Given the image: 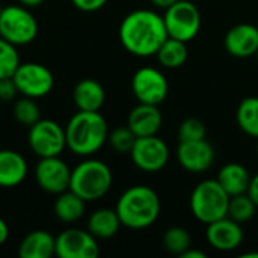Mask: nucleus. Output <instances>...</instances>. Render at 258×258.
Instances as JSON below:
<instances>
[{
	"mask_svg": "<svg viewBox=\"0 0 258 258\" xmlns=\"http://www.w3.org/2000/svg\"><path fill=\"white\" fill-rule=\"evenodd\" d=\"M118 33L122 47L138 57L156 56L160 45L168 39L163 17L151 9H136L127 14Z\"/></svg>",
	"mask_w": 258,
	"mask_h": 258,
	"instance_id": "1",
	"label": "nucleus"
},
{
	"mask_svg": "<svg viewBox=\"0 0 258 258\" xmlns=\"http://www.w3.org/2000/svg\"><path fill=\"white\" fill-rule=\"evenodd\" d=\"M67 148L76 156L91 157L98 153L109 138L107 121L100 112L79 110L65 125Z\"/></svg>",
	"mask_w": 258,
	"mask_h": 258,
	"instance_id": "2",
	"label": "nucleus"
},
{
	"mask_svg": "<svg viewBox=\"0 0 258 258\" xmlns=\"http://www.w3.org/2000/svg\"><path fill=\"white\" fill-rule=\"evenodd\" d=\"M160 209L159 195L145 184H136L124 190L115 207L121 225L130 230H145L151 227L157 221Z\"/></svg>",
	"mask_w": 258,
	"mask_h": 258,
	"instance_id": "3",
	"label": "nucleus"
},
{
	"mask_svg": "<svg viewBox=\"0 0 258 258\" xmlns=\"http://www.w3.org/2000/svg\"><path fill=\"white\" fill-rule=\"evenodd\" d=\"M113 183L110 168L98 159H86L71 169L70 190L86 203L98 201L107 195Z\"/></svg>",
	"mask_w": 258,
	"mask_h": 258,
	"instance_id": "4",
	"label": "nucleus"
},
{
	"mask_svg": "<svg viewBox=\"0 0 258 258\" xmlns=\"http://www.w3.org/2000/svg\"><path fill=\"white\" fill-rule=\"evenodd\" d=\"M228 203L230 195L222 189L216 178L203 180L190 194V212L197 221L206 225L225 218Z\"/></svg>",
	"mask_w": 258,
	"mask_h": 258,
	"instance_id": "5",
	"label": "nucleus"
},
{
	"mask_svg": "<svg viewBox=\"0 0 258 258\" xmlns=\"http://www.w3.org/2000/svg\"><path fill=\"white\" fill-rule=\"evenodd\" d=\"M38 35V21L29 8L23 5L3 6L0 12V36L20 47L35 41Z\"/></svg>",
	"mask_w": 258,
	"mask_h": 258,
	"instance_id": "6",
	"label": "nucleus"
},
{
	"mask_svg": "<svg viewBox=\"0 0 258 258\" xmlns=\"http://www.w3.org/2000/svg\"><path fill=\"white\" fill-rule=\"evenodd\" d=\"M162 17L169 38L189 42L200 33L201 12L198 6L190 0H178L165 9Z\"/></svg>",
	"mask_w": 258,
	"mask_h": 258,
	"instance_id": "7",
	"label": "nucleus"
},
{
	"mask_svg": "<svg viewBox=\"0 0 258 258\" xmlns=\"http://www.w3.org/2000/svg\"><path fill=\"white\" fill-rule=\"evenodd\" d=\"M27 144L39 159L60 156L67 148L65 127L53 119H39L29 127Z\"/></svg>",
	"mask_w": 258,
	"mask_h": 258,
	"instance_id": "8",
	"label": "nucleus"
},
{
	"mask_svg": "<svg viewBox=\"0 0 258 258\" xmlns=\"http://www.w3.org/2000/svg\"><path fill=\"white\" fill-rule=\"evenodd\" d=\"M12 80L20 95L35 100L48 95L54 86L53 73L45 65L38 62L20 63L12 76Z\"/></svg>",
	"mask_w": 258,
	"mask_h": 258,
	"instance_id": "9",
	"label": "nucleus"
},
{
	"mask_svg": "<svg viewBox=\"0 0 258 258\" xmlns=\"http://www.w3.org/2000/svg\"><path fill=\"white\" fill-rule=\"evenodd\" d=\"M130 157L138 169L153 174L162 171L168 165L169 148L157 135L138 138L130 151Z\"/></svg>",
	"mask_w": 258,
	"mask_h": 258,
	"instance_id": "10",
	"label": "nucleus"
},
{
	"mask_svg": "<svg viewBox=\"0 0 258 258\" xmlns=\"http://www.w3.org/2000/svg\"><path fill=\"white\" fill-rule=\"evenodd\" d=\"M132 91L139 103L159 106L168 97L169 85L162 71L153 67H144L133 74Z\"/></svg>",
	"mask_w": 258,
	"mask_h": 258,
	"instance_id": "11",
	"label": "nucleus"
},
{
	"mask_svg": "<svg viewBox=\"0 0 258 258\" xmlns=\"http://www.w3.org/2000/svg\"><path fill=\"white\" fill-rule=\"evenodd\" d=\"M98 239L88 230L67 228L56 237V255L59 258H97Z\"/></svg>",
	"mask_w": 258,
	"mask_h": 258,
	"instance_id": "12",
	"label": "nucleus"
},
{
	"mask_svg": "<svg viewBox=\"0 0 258 258\" xmlns=\"http://www.w3.org/2000/svg\"><path fill=\"white\" fill-rule=\"evenodd\" d=\"M35 178L44 192L59 195L70 189L71 169L59 156L42 157L35 166Z\"/></svg>",
	"mask_w": 258,
	"mask_h": 258,
	"instance_id": "13",
	"label": "nucleus"
},
{
	"mask_svg": "<svg viewBox=\"0 0 258 258\" xmlns=\"http://www.w3.org/2000/svg\"><path fill=\"white\" fill-rule=\"evenodd\" d=\"M206 239L209 245L221 252H231L237 249L243 242L242 224L225 216L215 222L207 224Z\"/></svg>",
	"mask_w": 258,
	"mask_h": 258,
	"instance_id": "14",
	"label": "nucleus"
},
{
	"mask_svg": "<svg viewBox=\"0 0 258 258\" xmlns=\"http://www.w3.org/2000/svg\"><path fill=\"white\" fill-rule=\"evenodd\" d=\"M177 160L183 169L200 174L213 165L215 150L206 139L180 142L177 148Z\"/></svg>",
	"mask_w": 258,
	"mask_h": 258,
	"instance_id": "15",
	"label": "nucleus"
},
{
	"mask_svg": "<svg viewBox=\"0 0 258 258\" xmlns=\"http://www.w3.org/2000/svg\"><path fill=\"white\" fill-rule=\"evenodd\" d=\"M225 50L234 57H251L258 51V26L240 23L233 26L224 39Z\"/></svg>",
	"mask_w": 258,
	"mask_h": 258,
	"instance_id": "16",
	"label": "nucleus"
},
{
	"mask_svg": "<svg viewBox=\"0 0 258 258\" xmlns=\"http://www.w3.org/2000/svg\"><path fill=\"white\" fill-rule=\"evenodd\" d=\"M163 122V116L156 104L139 103L136 107L132 109L127 118V127L138 136H154L159 133Z\"/></svg>",
	"mask_w": 258,
	"mask_h": 258,
	"instance_id": "17",
	"label": "nucleus"
},
{
	"mask_svg": "<svg viewBox=\"0 0 258 258\" xmlns=\"http://www.w3.org/2000/svg\"><path fill=\"white\" fill-rule=\"evenodd\" d=\"M29 174L24 156L15 150H0V187L12 189L20 186Z\"/></svg>",
	"mask_w": 258,
	"mask_h": 258,
	"instance_id": "18",
	"label": "nucleus"
},
{
	"mask_svg": "<svg viewBox=\"0 0 258 258\" xmlns=\"http://www.w3.org/2000/svg\"><path fill=\"white\" fill-rule=\"evenodd\" d=\"M56 255V237L45 230H33L18 245L20 258H51Z\"/></svg>",
	"mask_w": 258,
	"mask_h": 258,
	"instance_id": "19",
	"label": "nucleus"
},
{
	"mask_svg": "<svg viewBox=\"0 0 258 258\" xmlns=\"http://www.w3.org/2000/svg\"><path fill=\"white\" fill-rule=\"evenodd\" d=\"M73 100L79 110L100 112L106 100V92L101 83H98L97 80L83 79L74 86Z\"/></svg>",
	"mask_w": 258,
	"mask_h": 258,
	"instance_id": "20",
	"label": "nucleus"
},
{
	"mask_svg": "<svg viewBox=\"0 0 258 258\" xmlns=\"http://www.w3.org/2000/svg\"><path fill=\"white\" fill-rule=\"evenodd\" d=\"M251 174L249 171L237 162H230L224 165L216 177L222 189L230 195L236 197L240 194H246L251 184Z\"/></svg>",
	"mask_w": 258,
	"mask_h": 258,
	"instance_id": "21",
	"label": "nucleus"
},
{
	"mask_svg": "<svg viewBox=\"0 0 258 258\" xmlns=\"http://www.w3.org/2000/svg\"><path fill=\"white\" fill-rule=\"evenodd\" d=\"M122 225H121L116 210L103 207V209L95 210L89 216L86 230L98 240H107V239H112L119 231Z\"/></svg>",
	"mask_w": 258,
	"mask_h": 258,
	"instance_id": "22",
	"label": "nucleus"
},
{
	"mask_svg": "<svg viewBox=\"0 0 258 258\" xmlns=\"http://www.w3.org/2000/svg\"><path fill=\"white\" fill-rule=\"evenodd\" d=\"M86 210V201L82 200L73 190H65L56 195V201L53 206L54 216L63 224H73L83 218Z\"/></svg>",
	"mask_w": 258,
	"mask_h": 258,
	"instance_id": "23",
	"label": "nucleus"
},
{
	"mask_svg": "<svg viewBox=\"0 0 258 258\" xmlns=\"http://www.w3.org/2000/svg\"><path fill=\"white\" fill-rule=\"evenodd\" d=\"M187 56H189L187 42L169 36L156 53V57L160 62V65L171 70L183 67L187 60Z\"/></svg>",
	"mask_w": 258,
	"mask_h": 258,
	"instance_id": "24",
	"label": "nucleus"
},
{
	"mask_svg": "<svg viewBox=\"0 0 258 258\" xmlns=\"http://www.w3.org/2000/svg\"><path fill=\"white\" fill-rule=\"evenodd\" d=\"M236 119L243 133L258 139V97H246L240 101Z\"/></svg>",
	"mask_w": 258,
	"mask_h": 258,
	"instance_id": "25",
	"label": "nucleus"
},
{
	"mask_svg": "<svg viewBox=\"0 0 258 258\" xmlns=\"http://www.w3.org/2000/svg\"><path fill=\"white\" fill-rule=\"evenodd\" d=\"M255 212H257V206L252 201V198L248 195V192L236 197H230L227 216L231 218L233 221L239 224H246L254 218Z\"/></svg>",
	"mask_w": 258,
	"mask_h": 258,
	"instance_id": "26",
	"label": "nucleus"
},
{
	"mask_svg": "<svg viewBox=\"0 0 258 258\" xmlns=\"http://www.w3.org/2000/svg\"><path fill=\"white\" fill-rule=\"evenodd\" d=\"M162 243L169 254L183 255L192 246V237L183 227H171L165 231Z\"/></svg>",
	"mask_w": 258,
	"mask_h": 258,
	"instance_id": "27",
	"label": "nucleus"
},
{
	"mask_svg": "<svg viewBox=\"0 0 258 258\" xmlns=\"http://www.w3.org/2000/svg\"><path fill=\"white\" fill-rule=\"evenodd\" d=\"M14 116L21 125H33L41 119V110L36 100L21 95V98H18L14 104Z\"/></svg>",
	"mask_w": 258,
	"mask_h": 258,
	"instance_id": "28",
	"label": "nucleus"
},
{
	"mask_svg": "<svg viewBox=\"0 0 258 258\" xmlns=\"http://www.w3.org/2000/svg\"><path fill=\"white\" fill-rule=\"evenodd\" d=\"M20 63L21 60L17 45L0 36V79L12 77Z\"/></svg>",
	"mask_w": 258,
	"mask_h": 258,
	"instance_id": "29",
	"label": "nucleus"
},
{
	"mask_svg": "<svg viewBox=\"0 0 258 258\" xmlns=\"http://www.w3.org/2000/svg\"><path fill=\"white\" fill-rule=\"evenodd\" d=\"M136 139H138V136L125 125V127L115 128L113 132H109L107 142L116 153H121V154L128 153L130 154Z\"/></svg>",
	"mask_w": 258,
	"mask_h": 258,
	"instance_id": "30",
	"label": "nucleus"
},
{
	"mask_svg": "<svg viewBox=\"0 0 258 258\" xmlns=\"http://www.w3.org/2000/svg\"><path fill=\"white\" fill-rule=\"evenodd\" d=\"M206 135H207L206 124L198 118H187L178 127V141L180 142L206 139Z\"/></svg>",
	"mask_w": 258,
	"mask_h": 258,
	"instance_id": "31",
	"label": "nucleus"
},
{
	"mask_svg": "<svg viewBox=\"0 0 258 258\" xmlns=\"http://www.w3.org/2000/svg\"><path fill=\"white\" fill-rule=\"evenodd\" d=\"M18 95V89L12 80V77L8 79H0V101L8 103L15 100V97Z\"/></svg>",
	"mask_w": 258,
	"mask_h": 258,
	"instance_id": "32",
	"label": "nucleus"
},
{
	"mask_svg": "<svg viewBox=\"0 0 258 258\" xmlns=\"http://www.w3.org/2000/svg\"><path fill=\"white\" fill-rule=\"evenodd\" d=\"M109 0H71V3L83 12H95L100 11Z\"/></svg>",
	"mask_w": 258,
	"mask_h": 258,
	"instance_id": "33",
	"label": "nucleus"
},
{
	"mask_svg": "<svg viewBox=\"0 0 258 258\" xmlns=\"http://www.w3.org/2000/svg\"><path fill=\"white\" fill-rule=\"evenodd\" d=\"M248 195L252 198V201L255 203V206H257L258 209V174L251 178V184H249V189H248Z\"/></svg>",
	"mask_w": 258,
	"mask_h": 258,
	"instance_id": "34",
	"label": "nucleus"
},
{
	"mask_svg": "<svg viewBox=\"0 0 258 258\" xmlns=\"http://www.w3.org/2000/svg\"><path fill=\"white\" fill-rule=\"evenodd\" d=\"M8 237H9V227L6 224V221L3 218H0V246L6 243Z\"/></svg>",
	"mask_w": 258,
	"mask_h": 258,
	"instance_id": "35",
	"label": "nucleus"
},
{
	"mask_svg": "<svg viewBox=\"0 0 258 258\" xmlns=\"http://www.w3.org/2000/svg\"><path fill=\"white\" fill-rule=\"evenodd\" d=\"M151 3H153V6L154 8H157V9H168L169 6H172L174 3H177L178 0H150Z\"/></svg>",
	"mask_w": 258,
	"mask_h": 258,
	"instance_id": "36",
	"label": "nucleus"
},
{
	"mask_svg": "<svg viewBox=\"0 0 258 258\" xmlns=\"http://www.w3.org/2000/svg\"><path fill=\"white\" fill-rule=\"evenodd\" d=\"M181 258H206V254L197 249H192V246L181 255Z\"/></svg>",
	"mask_w": 258,
	"mask_h": 258,
	"instance_id": "37",
	"label": "nucleus"
},
{
	"mask_svg": "<svg viewBox=\"0 0 258 258\" xmlns=\"http://www.w3.org/2000/svg\"><path fill=\"white\" fill-rule=\"evenodd\" d=\"M20 5H23V6H26V8H29V9H33V8H38L39 5H42L44 3V0H17Z\"/></svg>",
	"mask_w": 258,
	"mask_h": 258,
	"instance_id": "38",
	"label": "nucleus"
},
{
	"mask_svg": "<svg viewBox=\"0 0 258 258\" xmlns=\"http://www.w3.org/2000/svg\"><path fill=\"white\" fill-rule=\"evenodd\" d=\"M2 9H3V6H2V2H0V12H2Z\"/></svg>",
	"mask_w": 258,
	"mask_h": 258,
	"instance_id": "39",
	"label": "nucleus"
},
{
	"mask_svg": "<svg viewBox=\"0 0 258 258\" xmlns=\"http://www.w3.org/2000/svg\"><path fill=\"white\" fill-rule=\"evenodd\" d=\"M255 56H257V59H258V51H257V54H255Z\"/></svg>",
	"mask_w": 258,
	"mask_h": 258,
	"instance_id": "40",
	"label": "nucleus"
},
{
	"mask_svg": "<svg viewBox=\"0 0 258 258\" xmlns=\"http://www.w3.org/2000/svg\"><path fill=\"white\" fill-rule=\"evenodd\" d=\"M257 153H258V145H257Z\"/></svg>",
	"mask_w": 258,
	"mask_h": 258,
	"instance_id": "41",
	"label": "nucleus"
}]
</instances>
